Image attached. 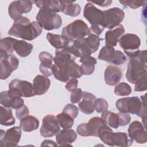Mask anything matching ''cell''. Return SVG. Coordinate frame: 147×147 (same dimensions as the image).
<instances>
[{
    "mask_svg": "<svg viewBox=\"0 0 147 147\" xmlns=\"http://www.w3.org/2000/svg\"><path fill=\"white\" fill-rule=\"evenodd\" d=\"M42 31V27L37 21L30 22L29 18L22 16L14 21L8 31V34L23 40L32 41L39 36Z\"/></svg>",
    "mask_w": 147,
    "mask_h": 147,
    "instance_id": "1",
    "label": "cell"
},
{
    "mask_svg": "<svg viewBox=\"0 0 147 147\" xmlns=\"http://www.w3.org/2000/svg\"><path fill=\"white\" fill-rule=\"evenodd\" d=\"M141 100L138 96L120 98L117 100L115 103V106L119 112L131 113L141 117L142 119V120H143L142 124L146 128V94L141 96Z\"/></svg>",
    "mask_w": 147,
    "mask_h": 147,
    "instance_id": "2",
    "label": "cell"
},
{
    "mask_svg": "<svg viewBox=\"0 0 147 147\" xmlns=\"http://www.w3.org/2000/svg\"><path fill=\"white\" fill-rule=\"evenodd\" d=\"M126 78L130 83L134 84L136 81L146 74V50H138L129 57Z\"/></svg>",
    "mask_w": 147,
    "mask_h": 147,
    "instance_id": "3",
    "label": "cell"
},
{
    "mask_svg": "<svg viewBox=\"0 0 147 147\" xmlns=\"http://www.w3.org/2000/svg\"><path fill=\"white\" fill-rule=\"evenodd\" d=\"M98 137L105 144L111 146L127 147L132 145V140L125 132L114 133L112 129L105 124L99 129Z\"/></svg>",
    "mask_w": 147,
    "mask_h": 147,
    "instance_id": "4",
    "label": "cell"
},
{
    "mask_svg": "<svg viewBox=\"0 0 147 147\" xmlns=\"http://www.w3.org/2000/svg\"><path fill=\"white\" fill-rule=\"evenodd\" d=\"M36 20L42 28L47 30L57 29L62 25L61 17L48 9H40L36 16Z\"/></svg>",
    "mask_w": 147,
    "mask_h": 147,
    "instance_id": "5",
    "label": "cell"
},
{
    "mask_svg": "<svg viewBox=\"0 0 147 147\" xmlns=\"http://www.w3.org/2000/svg\"><path fill=\"white\" fill-rule=\"evenodd\" d=\"M90 33L88 25L82 20H76L64 26L61 35L68 41L83 38Z\"/></svg>",
    "mask_w": 147,
    "mask_h": 147,
    "instance_id": "6",
    "label": "cell"
},
{
    "mask_svg": "<svg viewBox=\"0 0 147 147\" xmlns=\"http://www.w3.org/2000/svg\"><path fill=\"white\" fill-rule=\"evenodd\" d=\"M19 65V60L13 54H9L0 51V78L5 80L8 78Z\"/></svg>",
    "mask_w": 147,
    "mask_h": 147,
    "instance_id": "7",
    "label": "cell"
},
{
    "mask_svg": "<svg viewBox=\"0 0 147 147\" xmlns=\"http://www.w3.org/2000/svg\"><path fill=\"white\" fill-rule=\"evenodd\" d=\"M105 124L101 118L94 117L90 118L88 123H81L78 125L76 131L79 135L83 137H98L99 130Z\"/></svg>",
    "mask_w": 147,
    "mask_h": 147,
    "instance_id": "8",
    "label": "cell"
},
{
    "mask_svg": "<svg viewBox=\"0 0 147 147\" xmlns=\"http://www.w3.org/2000/svg\"><path fill=\"white\" fill-rule=\"evenodd\" d=\"M98 59L115 65H121L126 60V57L123 52L115 50L113 47L106 45L99 51Z\"/></svg>",
    "mask_w": 147,
    "mask_h": 147,
    "instance_id": "9",
    "label": "cell"
},
{
    "mask_svg": "<svg viewBox=\"0 0 147 147\" xmlns=\"http://www.w3.org/2000/svg\"><path fill=\"white\" fill-rule=\"evenodd\" d=\"M21 134V129L18 126H14L6 131L1 130L0 146L4 147L17 146L20 141Z\"/></svg>",
    "mask_w": 147,
    "mask_h": 147,
    "instance_id": "10",
    "label": "cell"
},
{
    "mask_svg": "<svg viewBox=\"0 0 147 147\" xmlns=\"http://www.w3.org/2000/svg\"><path fill=\"white\" fill-rule=\"evenodd\" d=\"M120 47L123 49L128 57H130L139 50L141 40L139 37L133 33H126L123 35L118 41Z\"/></svg>",
    "mask_w": 147,
    "mask_h": 147,
    "instance_id": "11",
    "label": "cell"
},
{
    "mask_svg": "<svg viewBox=\"0 0 147 147\" xmlns=\"http://www.w3.org/2000/svg\"><path fill=\"white\" fill-rule=\"evenodd\" d=\"M104 21L103 26L104 28L112 29L117 27L123 21L125 13L119 7H113L103 11Z\"/></svg>",
    "mask_w": 147,
    "mask_h": 147,
    "instance_id": "12",
    "label": "cell"
},
{
    "mask_svg": "<svg viewBox=\"0 0 147 147\" xmlns=\"http://www.w3.org/2000/svg\"><path fill=\"white\" fill-rule=\"evenodd\" d=\"M60 130L56 117L52 114L45 115L42 121V125L40 129V133L44 137H52L56 135Z\"/></svg>",
    "mask_w": 147,
    "mask_h": 147,
    "instance_id": "13",
    "label": "cell"
},
{
    "mask_svg": "<svg viewBox=\"0 0 147 147\" xmlns=\"http://www.w3.org/2000/svg\"><path fill=\"white\" fill-rule=\"evenodd\" d=\"M34 1H14L9 6L8 13L10 18L16 20L22 17V14L29 13L32 9Z\"/></svg>",
    "mask_w": 147,
    "mask_h": 147,
    "instance_id": "14",
    "label": "cell"
},
{
    "mask_svg": "<svg viewBox=\"0 0 147 147\" xmlns=\"http://www.w3.org/2000/svg\"><path fill=\"white\" fill-rule=\"evenodd\" d=\"M83 15L84 18L91 25L103 26L104 21L103 11L98 9L91 2L87 3L84 7Z\"/></svg>",
    "mask_w": 147,
    "mask_h": 147,
    "instance_id": "15",
    "label": "cell"
},
{
    "mask_svg": "<svg viewBox=\"0 0 147 147\" xmlns=\"http://www.w3.org/2000/svg\"><path fill=\"white\" fill-rule=\"evenodd\" d=\"M128 136L138 144H145L147 141V133L144 125L138 121L132 122L128 128Z\"/></svg>",
    "mask_w": 147,
    "mask_h": 147,
    "instance_id": "16",
    "label": "cell"
},
{
    "mask_svg": "<svg viewBox=\"0 0 147 147\" xmlns=\"http://www.w3.org/2000/svg\"><path fill=\"white\" fill-rule=\"evenodd\" d=\"M9 88L17 89L22 95V97L30 98L35 95L33 86L31 83L26 80L13 79L9 84Z\"/></svg>",
    "mask_w": 147,
    "mask_h": 147,
    "instance_id": "17",
    "label": "cell"
},
{
    "mask_svg": "<svg viewBox=\"0 0 147 147\" xmlns=\"http://www.w3.org/2000/svg\"><path fill=\"white\" fill-rule=\"evenodd\" d=\"M38 58L40 61L39 69L41 74L47 77L52 75L53 65V57L52 55L48 52L42 51L39 53Z\"/></svg>",
    "mask_w": 147,
    "mask_h": 147,
    "instance_id": "18",
    "label": "cell"
},
{
    "mask_svg": "<svg viewBox=\"0 0 147 147\" xmlns=\"http://www.w3.org/2000/svg\"><path fill=\"white\" fill-rule=\"evenodd\" d=\"M122 78L121 69L114 65H109L105 69L104 80L107 85L115 86L119 82Z\"/></svg>",
    "mask_w": 147,
    "mask_h": 147,
    "instance_id": "19",
    "label": "cell"
},
{
    "mask_svg": "<svg viewBox=\"0 0 147 147\" xmlns=\"http://www.w3.org/2000/svg\"><path fill=\"white\" fill-rule=\"evenodd\" d=\"M82 99V100L78 103L80 110L86 114L93 113L95 110L94 102L96 99L95 96L90 92L83 91Z\"/></svg>",
    "mask_w": 147,
    "mask_h": 147,
    "instance_id": "20",
    "label": "cell"
},
{
    "mask_svg": "<svg viewBox=\"0 0 147 147\" xmlns=\"http://www.w3.org/2000/svg\"><path fill=\"white\" fill-rule=\"evenodd\" d=\"M77 138L76 132L70 129H63L56 135V140L59 146H69L71 145Z\"/></svg>",
    "mask_w": 147,
    "mask_h": 147,
    "instance_id": "21",
    "label": "cell"
},
{
    "mask_svg": "<svg viewBox=\"0 0 147 147\" xmlns=\"http://www.w3.org/2000/svg\"><path fill=\"white\" fill-rule=\"evenodd\" d=\"M125 33V28L119 25L113 30H107L105 33V45L107 47H114L117 46L119 38Z\"/></svg>",
    "mask_w": 147,
    "mask_h": 147,
    "instance_id": "22",
    "label": "cell"
},
{
    "mask_svg": "<svg viewBox=\"0 0 147 147\" xmlns=\"http://www.w3.org/2000/svg\"><path fill=\"white\" fill-rule=\"evenodd\" d=\"M51 85L50 80L45 76L37 75L33 79V86L35 95H42L45 94Z\"/></svg>",
    "mask_w": 147,
    "mask_h": 147,
    "instance_id": "23",
    "label": "cell"
},
{
    "mask_svg": "<svg viewBox=\"0 0 147 147\" xmlns=\"http://www.w3.org/2000/svg\"><path fill=\"white\" fill-rule=\"evenodd\" d=\"M0 103L4 107L17 109L24 105V100L21 98H13L8 95L7 91H3L0 94Z\"/></svg>",
    "mask_w": 147,
    "mask_h": 147,
    "instance_id": "24",
    "label": "cell"
},
{
    "mask_svg": "<svg viewBox=\"0 0 147 147\" xmlns=\"http://www.w3.org/2000/svg\"><path fill=\"white\" fill-rule=\"evenodd\" d=\"M13 49L20 57H25L28 56L32 52L33 46L24 40H18L14 39L13 42Z\"/></svg>",
    "mask_w": 147,
    "mask_h": 147,
    "instance_id": "25",
    "label": "cell"
},
{
    "mask_svg": "<svg viewBox=\"0 0 147 147\" xmlns=\"http://www.w3.org/2000/svg\"><path fill=\"white\" fill-rule=\"evenodd\" d=\"M36 6L41 9H48L55 13L61 12L64 7V2L62 1L40 0L34 1Z\"/></svg>",
    "mask_w": 147,
    "mask_h": 147,
    "instance_id": "26",
    "label": "cell"
},
{
    "mask_svg": "<svg viewBox=\"0 0 147 147\" xmlns=\"http://www.w3.org/2000/svg\"><path fill=\"white\" fill-rule=\"evenodd\" d=\"M80 68L83 75H91L95 71V65L97 63L96 59L91 56H86L80 57Z\"/></svg>",
    "mask_w": 147,
    "mask_h": 147,
    "instance_id": "27",
    "label": "cell"
},
{
    "mask_svg": "<svg viewBox=\"0 0 147 147\" xmlns=\"http://www.w3.org/2000/svg\"><path fill=\"white\" fill-rule=\"evenodd\" d=\"M38 119L33 115H28L20 120V127L25 132H30L35 130L38 129Z\"/></svg>",
    "mask_w": 147,
    "mask_h": 147,
    "instance_id": "28",
    "label": "cell"
},
{
    "mask_svg": "<svg viewBox=\"0 0 147 147\" xmlns=\"http://www.w3.org/2000/svg\"><path fill=\"white\" fill-rule=\"evenodd\" d=\"M47 38L49 44L56 49L65 47L69 42V41L64 36L52 33H47Z\"/></svg>",
    "mask_w": 147,
    "mask_h": 147,
    "instance_id": "29",
    "label": "cell"
},
{
    "mask_svg": "<svg viewBox=\"0 0 147 147\" xmlns=\"http://www.w3.org/2000/svg\"><path fill=\"white\" fill-rule=\"evenodd\" d=\"M16 122L15 118L13 115L12 110L10 107L1 106L0 123L3 126H11Z\"/></svg>",
    "mask_w": 147,
    "mask_h": 147,
    "instance_id": "30",
    "label": "cell"
},
{
    "mask_svg": "<svg viewBox=\"0 0 147 147\" xmlns=\"http://www.w3.org/2000/svg\"><path fill=\"white\" fill-rule=\"evenodd\" d=\"M101 118L105 123L109 127L117 129L119 126V118L117 113H114L107 110L102 113Z\"/></svg>",
    "mask_w": 147,
    "mask_h": 147,
    "instance_id": "31",
    "label": "cell"
},
{
    "mask_svg": "<svg viewBox=\"0 0 147 147\" xmlns=\"http://www.w3.org/2000/svg\"><path fill=\"white\" fill-rule=\"evenodd\" d=\"M63 2L64 5L61 11L62 13L71 17H76L80 14L81 12V7L78 3H74L75 1H64Z\"/></svg>",
    "mask_w": 147,
    "mask_h": 147,
    "instance_id": "32",
    "label": "cell"
},
{
    "mask_svg": "<svg viewBox=\"0 0 147 147\" xmlns=\"http://www.w3.org/2000/svg\"><path fill=\"white\" fill-rule=\"evenodd\" d=\"M102 40L103 39L100 38L98 36L92 33H90L88 35V37L83 38L86 46L91 53L95 52L98 49L100 45V41Z\"/></svg>",
    "mask_w": 147,
    "mask_h": 147,
    "instance_id": "33",
    "label": "cell"
},
{
    "mask_svg": "<svg viewBox=\"0 0 147 147\" xmlns=\"http://www.w3.org/2000/svg\"><path fill=\"white\" fill-rule=\"evenodd\" d=\"M56 119L60 127L64 129H71L74 123V119L67 114L62 112L56 115Z\"/></svg>",
    "mask_w": 147,
    "mask_h": 147,
    "instance_id": "34",
    "label": "cell"
},
{
    "mask_svg": "<svg viewBox=\"0 0 147 147\" xmlns=\"http://www.w3.org/2000/svg\"><path fill=\"white\" fill-rule=\"evenodd\" d=\"M114 93L121 96H125L129 95L131 91V88L127 83L125 82H121L117 84L114 90Z\"/></svg>",
    "mask_w": 147,
    "mask_h": 147,
    "instance_id": "35",
    "label": "cell"
},
{
    "mask_svg": "<svg viewBox=\"0 0 147 147\" xmlns=\"http://www.w3.org/2000/svg\"><path fill=\"white\" fill-rule=\"evenodd\" d=\"M14 38L11 37H7L3 38L0 41V51L5 52L9 54H13V42Z\"/></svg>",
    "mask_w": 147,
    "mask_h": 147,
    "instance_id": "36",
    "label": "cell"
},
{
    "mask_svg": "<svg viewBox=\"0 0 147 147\" xmlns=\"http://www.w3.org/2000/svg\"><path fill=\"white\" fill-rule=\"evenodd\" d=\"M108 103L107 100L103 98H97L94 102L95 111L98 113H101L108 109Z\"/></svg>",
    "mask_w": 147,
    "mask_h": 147,
    "instance_id": "37",
    "label": "cell"
},
{
    "mask_svg": "<svg viewBox=\"0 0 147 147\" xmlns=\"http://www.w3.org/2000/svg\"><path fill=\"white\" fill-rule=\"evenodd\" d=\"M147 89L146 85V74H144L142 77L138 79L134 83V90L137 92L145 91Z\"/></svg>",
    "mask_w": 147,
    "mask_h": 147,
    "instance_id": "38",
    "label": "cell"
},
{
    "mask_svg": "<svg viewBox=\"0 0 147 147\" xmlns=\"http://www.w3.org/2000/svg\"><path fill=\"white\" fill-rule=\"evenodd\" d=\"M63 112L67 114L72 118L75 119L77 117L79 113V109L73 104L68 103L65 106L63 110Z\"/></svg>",
    "mask_w": 147,
    "mask_h": 147,
    "instance_id": "39",
    "label": "cell"
},
{
    "mask_svg": "<svg viewBox=\"0 0 147 147\" xmlns=\"http://www.w3.org/2000/svg\"><path fill=\"white\" fill-rule=\"evenodd\" d=\"M119 2L125 7H129L134 9L145 5L146 3V1H119Z\"/></svg>",
    "mask_w": 147,
    "mask_h": 147,
    "instance_id": "40",
    "label": "cell"
},
{
    "mask_svg": "<svg viewBox=\"0 0 147 147\" xmlns=\"http://www.w3.org/2000/svg\"><path fill=\"white\" fill-rule=\"evenodd\" d=\"M29 114V108L25 105L16 109V115L17 119H21Z\"/></svg>",
    "mask_w": 147,
    "mask_h": 147,
    "instance_id": "41",
    "label": "cell"
},
{
    "mask_svg": "<svg viewBox=\"0 0 147 147\" xmlns=\"http://www.w3.org/2000/svg\"><path fill=\"white\" fill-rule=\"evenodd\" d=\"M83 91L80 88H76L71 92L70 96V100L72 103H79L82 98Z\"/></svg>",
    "mask_w": 147,
    "mask_h": 147,
    "instance_id": "42",
    "label": "cell"
},
{
    "mask_svg": "<svg viewBox=\"0 0 147 147\" xmlns=\"http://www.w3.org/2000/svg\"><path fill=\"white\" fill-rule=\"evenodd\" d=\"M117 114L119 118V126H126L130 123L131 120V117L129 114V113L119 112Z\"/></svg>",
    "mask_w": 147,
    "mask_h": 147,
    "instance_id": "43",
    "label": "cell"
},
{
    "mask_svg": "<svg viewBox=\"0 0 147 147\" xmlns=\"http://www.w3.org/2000/svg\"><path fill=\"white\" fill-rule=\"evenodd\" d=\"M78 80L76 78H71L68 81L65 86L66 90L70 92H73L76 88H78Z\"/></svg>",
    "mask_w": 147,
    "mask_h": 147,
    "instance_id": "44",
    "label": "cell"
},
{
    "mask_svg": "<svg viewBox=\"0 0 147 147\" xmlns=\"http://www.w3.org/2000/svg\"><path fill=\"white\" fill-rule=\"evenodd\" d=\"M91 2L92 3H95L98 5L99 6L101 7H107L110 5V4L112 3V1L110 0H107V1H89Z\"/></svg>",
    "mask_w": 147,
    "mask_h": 147,
    "instance_id": "45",
    "label": "cell"
},
{
    "mask_svg": "<svg viewBox=\"0 0 147 147\" xmlns=\"http://www.w3.org/2000/svg\"><path fill=\"white\" fill-rule=\"evenodd\" d=\"M45 145H49V146H56V144L53 141L46 140L42 141V144H41V146H45Z\"/></svg>",
    "mask_w": 147,
    "mask_h": 147,
    "instance_id": "46",
    "label": "cell"
}]
</instances>
